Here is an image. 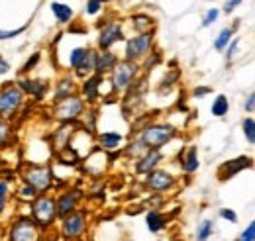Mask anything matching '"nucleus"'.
<instances>
[{"mask_svg": "<svg viewBox=\"0 0 255 241\" xmlns=\"http://www.w3.org/2000/svg\"><path fill=\"white\" fill-rule=\"evenodd\" d=\"M173 136H175V132H173L171 126H153V128H148L144 132L142 141H144V145L157 149L163 143H167L169 140H173Z\"/></svg>", "mask_w": 255, "mask_h": 241, "instance_id": "nucleus-1", "label": "nucleus"}, {"mask_svg": "<svg viewBox=\"0 0 255 241\" xmlns=\"http://www.w3.org/2000/svg\"><path fill=\"white\" fill-rule=\"evenodd\" d=\"M138 73V67L130 61H126V63H120L114 71V86L120 90V88H126L128 84H132V79L136 77Z\"/></svg>", "mask_w": 255, "mask_h": 241, "instance_id": "nucleus-2", "label": "nucleus"}, {"mask_svg": "<svg viewBox=\"0 0 255 241\" xmlns=\"http://www.w3.org/2000/svg\"><path fill=\"white\" fill-rule=\"evenodd\" d=\"M20 100H22V94H20L18 88H14V86L6 88L2 94H0V116L14 114V110L20 106Z\"/></svg>", "mask_w": 255, "mask_h": 241, "instance_id": "nucleus-3", "label": "nucleus"}, {"mask_svg": "<svg viewBox=\"0 0 255 241\" xmlns=\"http://www.w3.org/2000/svg\"><path fill=\"white\" fill-rule=\"evenodd\" d=\"M151 47V36L144 34L140 38H134L128 41V47H126V57L128 59H134V57H140L144 53H148V49Z\"/></svg>", "mask_w": 255, "mask_h": 241, "instance_id": "nucleus-4", "label": "nucleus"}, {"mask_svg": "<svg viewBox=\"0 0 255 241\" xmlns=\"http://www.w3.org/2000/svg\"><path fill=\"white\" fill-rule=\"evenodd\" d=\"M81 110H83L81 100L69 96V98H65V100L57 106V118H61V120H71V118H77V116L81 114Z\"/></svg>", "mask_w": 255, "mask_h": 241, "instance_id": "nucleus-5", "label": "nucleus"}, {"mask_svg": "<svg viewBox=\"0 0 255 241\" xmlns=\"http://www.w3.org/2000/svg\"><path fill=\"white\" fill-rule=\"evenodd\" d=\"M26 181L30 182V186H34V188H42V190H45L47 186H49V171L47 169H42V167H32L30 171H28V175H26Z\"/></svg>", "mask_w": 255, "mask_h": 241, "instance_id": "nucleus-6", "label": "nucleus"}, {"mask_svg": "<svg viewBox=\"0 0 255 241\" xmlns=\"http://www.w3.org/2000/svg\"><path fill=\"white\" fill-rule=\"evenodd\" d=\"M12 241H36V227L32 221H18L12 227Z\"/></svg>", "mask_w": 255, "mask_h": 241, "instance_id": "nucleus-7", "label": "nucleus"}, {"mask_svg": "<svg viewBox=\"0 0 255 241\" xmlns=\"http://www.w3.org/2000/svg\"><path fill=\"white\" fill-rule=\"evenodd\" d=\"M34 214H36V218H38L40 223H49V221L53 220V216H55L53 202H51L49 198H42V200H38L36 206H34Z\"/></svg>", "mask_w": 255, "mask_h": 241, "instance_id": "nucleus-8", "label": "nucleus"}, {"mask_svg": "<svg viewBox=\"0 0 255 241\" xmlns=\"http://www.w3.org/2000/svg\"><path fill=\"white\" fill-rule=\"evenodd\" d=\"M118 40H122V28L118 24H108L100 34V45L102 47H110Z\"/></svg>", "mask_w": 255, "mask_h": 241, "instance_id": "nucleus-9", "label": "nucleus"}, {"mask_svg": "<svg viewBox=\"0 0 255 241\" xmlns=\"http://www.w3.org/2000/svg\"><path fill=\"white\" fill-rule=\"evenodd\" d=\"M83 229H85V220H83L81 214L75 212L73 216L67 218V221H65V233H67V237H77V235L83 233Z\"/></svg>", "mask_w": 255, "mask_h": 241, "instance_id": "nucleus-10", "label": "nucleus"}, {"mask_svg": "<svg viewBox=\"0 0 255 241\" xmlns=\"http://www.w3.org/2000/svg\"><path fill=\"white\" fill-rule=\"evenodd\" d=\"M148 184H149L151 188H155V190H163V188H167V186L173 184V179H171V175H167V173H163V171H155V173L149 175Z\"/></svg>", "mask_w": 255, "mask_h": 241, "instance_id": "nucleus-11", "label": "nucleus"}, {"mask_svg": "<svg viewBox=\"0 0 255 241\" xmlns=\"http://www.w3.org/2000/svg\"><path fill=\"white\" fill-rule=\"evenodd\" d=\"M161 159V153L157 151V149H153V151H149L140 163H138V173H148V171H151L155 165H157V161Z\"/></svg>", "mask_w": 255, "mask_h": 241, "instance_id": "nucleus-12", "label": "nucleus"}, {"mask_svg": "<svg viewBox=\"0 0 255 241\" xmlns=\"http://www.w3.org/2000/svg\"><path fill=\"white\" fill-rule=\"evenodd\" d=\"M114 63H116V57H114L112 53H102L100 57H96L94 69H96L98 73H102V71H108V69H112V67H114Z\"/></svg>", "mask_w": 255, "mask_h": 241, "instance_id": "nucleus-13", "label": "nucleus"}, {"mask_svg": "<svg viewBox=\"0 0 255 241\" xmlns=\"http://www.w3.org/2000/svg\"><path fill=\"white\" fill-rule=\"evenodd\" d=\"M51 10H53V14L57 16L59 22H69L71 16H73V10H71L67 4H61V2H53Z\"/></svg>", "mask_w": 255, "mask_h": 241, "instance_id": "nucleus-14", "label": "nucleus"}, {"mask_svg": "<svg viewBox=\"0 0 255 241\" xmlns=\"http://www.w3.org/2000/svg\"><path fill=\"white\" fill-rule=\"evenodd\" d=\"M75 202H77V194H65V196H61V198H59V204H57L59 214H61V216L69 214V212L73 210Z\"/></svg>", "mask_w": 255, "mask_h": 241, "instance_id": "nucleus-15", "label": "nucleus"}, {"mask_svg": "<svg viewBox=\"0 0 255 241\" xmlns=\"http://www.w3.org/2000/svg\"><path fill=\"white\" fill-rule=\"evenodd\" d=\"M22 88H24L26 92L36 94V96H42V94L45 92V86H43L42 82H38V80H22Z\"/></svg>", "mask_w": 255, "mask_h": 241, "instance_id": "nucleus-16", "label": "nucleus"}, {"mask_svg": "<svg viewBox=\"0 0 255 241\" xmlns=\"http://www.w3.org/2000/svg\"><path fill=\"white\" fill-rule=\"evenodd\" d=\"M249 165H251L249 159H237V161H232L230 165H226L224 171H228V177H232V175H235L237 171H241V169H245V167H249ZM224 171H222V173H224Z\"/></svg>", "mask_w": 255, "mask_h": 241, "instance_id": "nucleus-17", "label": "nucleus"}, {"mask_svg": "<svg viewBox=\"0 0 255 241\" xmlns=\"http://www.w3.org/2000/svg\"><path fill=\"white\" fill-rule=\"evenodd\" d=\"M163 223H165V220H163L161 214H157V212H149L148 214V227L151 231H159L163 227Z\"/></svg>", "mask_w": 255, "mask_h": 241, "instance_id": "nucleus-18", "label": "nucleus"}, {"mask_svg": "<svg viewBox=\"0 0 255 241\" xmlns=\"http://www.w3.org/2000/svg\"><path fill=\"white\" fill-rule=\"evenodd\" d=\"M183 169H185L187 173H192V171H196V169H198V159H196V149H194V147L189 151L187 159L183 161Z\"/></svg>", "mask_w": 255, "mask_h": 241, "instance_id": "nucleus-19", "label": "nucleus"}, {"mask_svg": "<svg viewBox=\"0 0 255 241\" xmlns=\"http://www.w3.org/2000/svg\"><path fill=\"white\" fill-rule=\"evenodd\" d=\"M94 63H96V55H94V51H88V49H86V55H85L83 63H81L77 69H79V73H86V71L94 69Z\"/></svg>", "mask_w": 255, "mask_h": 241, "instance_id": "nucleus-20", "label": "nucleus"}, {"mask_svg": "<svg viewBox=\"0 0 255 241\" xmlns=\"http://www.w3.org/2000/svg\"><path fill=\"white\" fill-rule=\"evenodd\" d=\"M120 141H122V136H120V134H104V136L100 138V143H102L106 149H114Z\"/></svg>", "mask_w": 255, "mask_h": 241, "instance_id": "nucleus-21", "label": "nucleus"}, {"mask_svg": "<svg viewBox=\"0 0 255 241\" xmlns=\"http://www.w3.org/2000/svg\"><path fill=\"white\" fill-rule=\"evenodd\" d=\"M226 112H228V100H226V96H218L214 100V104H212V114L214 116H224Z\"/></svg>", "mask_w": 255, "mask_h": 241, "instance_id": "nucleus-22", "label": "nucleus"}, {"mask_svg": "<svg viewBox=\"0 0 255 241\" xmlns=\"http://www.w3.org/2000/svg\"><path fill=\"white\" fill-rule=\"evenodd\" d=\"M243 132L247 136V141L253 143L255 141V122H253V118H247L243 122Z\"/></svg>", "mask_w": 255, "mask_h": 241, "instance_id": "nucleus-23", "label": "nucleus"}, {"mask_svg": "<svg viewBox=\"0 0 255 241\" xmlns=\"http://www.w3.org/2000/svg\"><path fill=\"white\" fill-rule=\"evenodd\" d=\"M96 88H98V79H90L85 82V94L88 96V100L96 98Z\"/></svg>", "mask_w": 255, "mask_h": 241, "instance_id": "nucleus-24", "label": "nucleus"}, {"mask_svg": "<svg viewBox=\"0 0 255 241\" xmlns=\"http://www.w3.org/2000/svg\"><path fill=\"white\" fill-rule=\"evenodd\" d=\"M85 55H86V49H83V47L73 49V53H71V65H73V67H79V65L83 63Z\"/></svg>", "mask_w": 255, "mask_h": 241, "instance_id": "nucleus-25", "label": "nucleus"}, {"mask_svg": "<svg viewBox=\"0 0 255 241\" xmlns=\"http://www.w3.org/2000/svg\"><path fill=\"white\" fill-rule=\"evenodd\" d=\"M230 38H232V32H230V30L220 32V36H218V40H216V49H224V47L230 43Z\"/></svg>", "mask_w": 255, "mask_h": 241, "instance_id": "nucleus-26", "label": "nucleus"}, {"mask_svg": "<svg viewBox=\"0 0 255 241\" xmlns=\"http://www.w3.org/2000/svg\"><path fill=\"white\" fill-rule=\"evenodd\" d=\"M212 229H214L212 221H204V223L200 225V229H198V241H206L208 235L212 233Z\"/></svg>", "mask_w": 255, "mask_h": 241, "instance_id": "nucleus-27", "label": "nucleus"}, {"mask_svg": "<svg viewBox=\"0 0 255 241\" xmlns=\"http://www.w3.org/2000/svg\"><path fill=\"white\" fill-rule=\"evenodd\" d=\"M253 239H255V223H249L247 229L241 233L239 241H253Z\"/></svg>", "mask_w": 255, "mask_h": 241, "instance_id": "nucleus-28", "label": "nucleus"}, {"mask_svg": "<svg viewBox=\"0 0 255 241\" xmlns=\"http://www.w3.org/2000/svg\"><path fill=\"white\" fill-rule=\"evenodd\" d=\"M216 18H218V10H208V12H206V16H204V22H202V26H204V28H206V26H210V24H212Z\"/></svg>", "mask_w": 255, "mask_h": 241, "instance_id": "nucleus-29", "label": "nucleus"}, {"mask_svg": "<svg viewBox=\"0 0 255 241\" xmlns=\"http://www.w3.org/2000/svg\"><path fill=\"white\" fill-rule=\"evenodd\" d=\"M98 10H100V0H88L86 12H88V14H96Z\"/></svg>", "mask_w": 255, "mask_h": 241, "instance_id": "nucleus-30", "label": "nucleus"}, {"mask_svg": "<svg viewBox=\"0 0 255 241\" xmlns=\"http://www.w3.org/2000/svg\"><path fill=\"white\" fill-rule=\"evenodd\" d=\"M24 30H26V28H18V30H12V32H2V30H0V40H10V38L22 34Z\"/></svg>", "mask_w": 255, "mask_h": 241, "instance_id": "nucleus-31", "label": "nucleus"}, {"mask_svg": "<svg viewBox=\"0 0 255 241\" xmlns=\"http://www.w3.org/2000/svg\"><path fill=\"white\" fill-rule=\"evenodd\" d=\"M6 192H8V186L4 182H0V210L4 206V200H6Z\"/></svg>", "mask_w": 255, "mask_h": 241, "instance_id": "nucleus-32", "label": "nucleus"}, {"mask_svg": "<svg viewBox=\"0 0 255 241\" xmlns=\"http://www.w3.org/2000/svg\"><path fill=\"white\" fill-rule=\"evenodd\" d=\"M6 138H8V128H6V124L2 122V120H0V143H4Z\"/></svg>", "mask_w": 255, "mask_h": 241, "instance_id": "nucleus-33", "label": "nucleus"}, {"mask_svg": "<svg viewBox=\"0 0 255 241\" xmlns=\"http://www.w3.org/2000/svg\"><path fill=\"white\" fill-rule=\"evenodd\" d=\"M220 216L226 218V220H230V221H235V220H237V216H235L232 210H220Z\"/></svg>", "mask_w": 255, "mask_h": 241, "instance_id": "nucleus-34", "label": "nucleus"}, {"mask_svg": "<svg viewBox=\"0 0 255 241\" xmlns=\"http://www.w3.org/2000/svg\"><path fill=\"white\" fill-rule=\"evenodd\" d=\"M239 2H241V0H228V2H226V6H224V10H226V12H232V10H234V8H235Z\"/></svg>", "mask_w": 255, "mask_h": 241, "instance_id": "nucleus-35", "label": "nucleus"}, {"mask_svg": "<svg viewBox=\"0 0 255 241\" xmlns=\"http://www.w3.org/2000/svg\"><path fill=\"white\" fill-rule=\"evenodd\" d=\"M34 192H36L34 186H24V188H22V196H24V198H32Z\"/></svg>", "mask_w": 255, "mask_h": 241, "instance_id": "nucleus-36", "label": "nucleus"}, {"mask_svg": "<svg viewBox=\"0 0 255 241\" xmlns=\"http://www.w3.org/2000/svg\"><path fill=\"white\" fill-rule=\"evenodd\" d=\"M61 84H63V86H61V88L57 90V96H63V94H67V92L71 90V84H69L67 80H65V82H61Z\"/></svg>", "mask_w": 255, "mask_h": 241, "instance_id": "nucleus-37", "label": "nucleus"}, {"mask_svg": "<svg viewBox=\"0 0 255 241\" xmlns=\"http://www.w3.org/2000/svg\"><path fill=\"white\" fill-rule=\"evenodd\" d=\"M8 69H10V67H8V63H6L2 57H0V75H4Z\"/></svg>", "mask_w": 255, "mask_h": 241, "instance_id": "nucleus-38", "label": "nucleus"}, {"mask_svg": "<svg viewBox=\"0 0 255 241\" xmlns=\"http://www.w3.org/2000/svg\"><path fill=\"white\" fill-rule=\"evenodd\" d=\"M237 45H239V41H234V43H232V47H230V53H228V57H230V59L234 57V53H235V49H237Z\"/></svg>", "mask_w": 255, "mask_h": 241, "instance_id": "nucleus-39", "label": "nucleus"}, {"mask_svg": "<svg viewBox=\"0 0 255 241\" xmlns=\"http://www.w3.org/2000/svg\"><path fill=\"white\" fill-rule=\"evenodd\" d=\"M38 59H40V55H34V57H32V59H30V63H26V67H24V69H26V71H28V69H30V67H32V65H34V63H38Z\"/></svg>", "mask_w": 255, "mask_h": 241, "instance_id": "nucleus-40", "label": "nucleus"}, {"mask_svg": "<svg viewBox=\"0 0 255 241\" xmlns=\"http://www.w3.org/2000/svg\"><path fill=\"white\" fill-rule=\"evenodd\" d=\"M253 100H255V96H253V94H251V96H249V98H247V104H245V108H247V110H249V112H251V110H253Z\"/></svg>", "mask_w": 255, "mask_h": 241, "instance_id": "nucleus-41", "label": "nucleus"}, {"mask_svg": "<svg viewBox=\"0 0 255 241\" xmlns=\"http://www.w3.org/2000/svg\"><path fill=\"white\" fill-rule=\"evenodd\" d=\"M100 2H106V0H100Z\"/></svg>", "mask_w": 255, "mask_h": 241, "instance_id": "nucleus-42", "label": "nucleus"}]
</instances>
